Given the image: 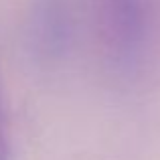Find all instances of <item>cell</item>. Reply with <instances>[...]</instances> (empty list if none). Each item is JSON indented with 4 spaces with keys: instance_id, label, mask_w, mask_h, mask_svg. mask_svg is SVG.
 I'll use <instances>...</instances> for the list:
<instances>
[{
    "instance_id": "3",
    "label": "cell",
    "mask_w": 160,
    "mask_h": 160,
    "mask_svg": "<svg viewBox=\"0 0 160 160\" xmlns=\"http://www.w3.org/2000/svg\"><path fill=\"white\" fill-rule=\"evenodd\" d=\"M10 158V136H8L6 112H0V160Z\"/></svg>"
},
{
    "instance_id": "2",
    "label": "cell",
    "mask_w": 160,
    "mask_h": 160,
    "mask_svg": "<svg viewBox=\"0 0 160 160\" xmlns=\"http://www.w3.org/2000/svg\"><path fill=\"white\" fill-rule=\"evenodd\" d=\"M69 35V14L63 0H39L32 20V37L45 57L63 51Z\"/></svg>"
},
{
    "instance_id": "4",
    "label": "cell",
    "mask_w": 160,
    "mask_h": 160,
    "mask_svg": "<svg viewBox=\"0 0 160 160\" xmlns=\"http://www.w3.org/2000/svg\"><path fill=\"white\" fill-rule=\"evenodd\" d=\"M0 112H4V103H2V93H0Z\"/></svg>"
},
{
    "instance_id": "1",
    "label": "cell",
    "mask_w": 160,
    "mask_h": 160,
    "mask_svg": "<svg viewBox=\"0 0 160 160\" xmlns=\"http://www.w3.org/2000/svg\"><path fill=\"white\" fill-rule=\"evenodd\" d=\"M93 10L103 49L118 61L134 57L146 31L142 0H93Z\"/></svg>"
}]
</instances>
